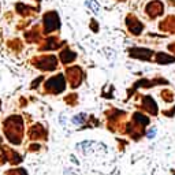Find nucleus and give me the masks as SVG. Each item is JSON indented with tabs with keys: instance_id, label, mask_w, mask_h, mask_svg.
<instances>
[{
	"instance_id": "nucleus-3",
	"label": "nucleus",
	"mask_w": 175,
	"mask_h": 175,
	"mask_svg": "<svg viewBox=\"0 0 175 175\" xmlns=\"http://www.w3.org/2000/svg\"><path fill=\"white\" fill-rule=\"evenodd\" d=\"M56 65H58V60L53 55H44L36 59V67L49 71V70H55Z\"/></svg>"
},
{
	"instance_id": "nucleus-11",
	"label": "nucleus",
	"mask_w": 175,
	"mask_h": 175,
	"mask_svg": "<svg viewBox=\"0 0 175 175\" xmlns=\"http://www.w3.org/2000/svg\"><path fill=\"white\" fill-rule=\"evenodd\" d=\"M84 119H86V114H78V115H75L73 118L71 122L74 123V125H82V123L85 122Z\"/></svg>"
},
{
	"instance_id": "nucleus-13",
	"label": "nucleus",
	"mask_w": 175,
	"mask_h": 175,
	"mask_svg": "<svg viewBox=\"0 0 175 175\" xmlns=\"http://www.w3.org/2000/svg\"><path fill=\"white\" fill-rule=\"evenodd\" d=\"M0 106H2V103H0Z\"/></svg>"
},
{
	"instance_id": "nucleus-10",
	"label": "nucleus",
	"mask_w": 175,
	"mask_h": 175,
	"mask_svg": "<svg viewBox=\"0 0 175 175\" xmlns=\"http://www.w3.org/2000/svg\"><path fill=\"white\" fill-rule=\"evenodd\" d=\"M134 119H137L135 122L138 123V125H142V126H145V125H148L149 123V119L146 116H144V115H141V114H135L134 115Z\"/></svg>"
},
{
	"instance_id": "nucleus-7",
	"label": "nucleus",
	"mask_w": 175,
	"mask_h": 175,
	"mask_svg": "<svg viewBox=\"0 0 175 175\" xmlns=\"http://www.w3.org/2000/svg\"><path fill=\"white\" fill-rule=\"evenodd\" d=\"M144 107L149 111V112L156 114V103H155L153 100H152L151 97H145V98H144Z\"/></svg>"
},
{
	"instance_id": "nucleus-4",
	"label": "nucleus",
	"mask_w": 175,
	"mask_h": 175,
	"mask_svg": "<svg viewBox=\"0 0 175 175\" xmlns=\"http://www.w3.org/2000/svg\"><path fill=\"white\" fill-rule=\"evenodd\" d=\"M44 31L49 33V31L55 30L59 27V18L55 12H48V14L44 15Z\"/></svg>"
},
{
	"instance_id": "nucleus-2",
	"label": "nucleus",
	"mask_w": 175,
	"mask_h": 175,
	"mask_svg": "<svg viewBox=\"0 0 175 175\" xmlns=\"http://www.w3.org/2000/svg\"><path fill=\"white\" fill-rule=\"evenodd\" d=\"M44 88H45L48 92H51V93H55V94L60 93V92H63L66 88L65 77H63L62 74H58V75H55V77H51L48 81L45 82V86Z\"/></svg>"
},
{
	"instance_id": "nucleus-9",
	"label": "nucleus",
	"mask_w": 175,
	"mask_h": 175,
	"mask_svg": "<svg viewBox=\"0 0 175 175\" xmlns=\"http://www.w3.org/2000/svg\"><path fill=\"white\" fill-rule=\"evenodd\" d=\"M86 6L94 12V14H98V11H100V6L97 4L96 0H89V2H86Z\"/></svg>"
},
{
	"instance_id": "nucleus-6",
	"label": "nucleus",
	"mask_w": 175,
	"mask_h": 175,
	"mask_svg": "<svg viewBox=\"0 0 175 175\" xmlns=\"http://www.w3.org/2000/svg\"><path fill=\"white\" fill-rule=\"evenodd\" d=\"M60 59H62V62L65 63V65H67V63L73 62V60L75 59V53L71 52L70 49H66V51H63V52L60 53Z\"/></svg>"
},
{
	"instance_id": "nucleus-5",
	"label": "nucleus",
	"mask_w": 175,
	"mask_h": 175,
	"mask_svg": "<svg viewBox=\"0 0 175 175\" xmlns=\"http://www.w3.org/2000/svg\"><path fill=\"white\" fill-rule=\"evenodd\" d=\"M130 18H131L133 23H131L130 21H127V26H129V30L131 31L133 34H140V31H141L142 27H144V26H142V23H140V22L137 21V19H134L133 17H130Z\"/></svg>"
},
{
	"instance_id": "nucleus-1",
	"label": "nucleus",
	"mask_w": 175,
	"mask_h": 175,
	"mask_svg": "<svg viewBox=\"0 0 175 175\" xmlns=\"http://www.w3.org/2000/svg\"><path fill=\"white\" fill-rule=\"evenodd\" d=\"M3 129H4V134L7 140L14 145L21 144L22 140V131H23V122L22 118L18 115H11L3 123Z\"/></svg>"
},
{
	"instance_id": "nucleus-12",
	"label": "nucleus",
	"mask_w": 175,
	"mask_h": 175,
	"mask_svg": "<svg viewBox=\"0 0 175 175\" xmlns=\"http://www.w3.org/2000/svg\"><path fill=\"white\" fill-rule=\"evenodd\" d=\"M146 135H148V138H152V137H155V135H156V129H151Z\"/></svg>"
},
{
	"instance_id": "nucleus-8",
	"label": "nucleus",
	"mask_w": 175,
	"mask_h": 175,
	"mask_svg": "<svg viewBox=\"0 0 175 175\" xmlns=\"http://www.w3.org/2000/svg\"><path fill=\"white\" fill-rule=\"evenodd\" d=\"M41 131H45V130H44L40 125H36L34 127H31V130H30V138H33V140L40 138V137H41Z\"/></svg>"
}]
</instances>
